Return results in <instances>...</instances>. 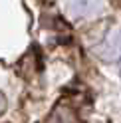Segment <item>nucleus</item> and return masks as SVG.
Instances as JSON below:
<instances>
[{"label": "nucleus", "mask_w": 121, "mask_h": 123, "mask_svg": "<svg viewBox=\"0 0 121 123\" xmlns=\"http://www.w3.org/2000/svg\"><path fill=\"white\" fill-rule=\"evenodd\" d=\"M4 109H6V97H4L2 93H0V115L4 113Z\"/></svg>", "instance_id": "f257e3e1"}]
</instances>
